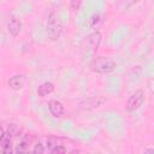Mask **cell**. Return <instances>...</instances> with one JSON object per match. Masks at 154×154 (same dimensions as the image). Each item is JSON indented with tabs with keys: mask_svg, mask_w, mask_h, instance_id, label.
I'll return each instance as SVG.
<instances>
[{
	"mask_svg": "<svg viewBox=\"0 0 154 154\" xmlns=\"http://www.w3.org/2000/svg\"><path fill=\"white\" fill-rule=\"evenodd\" d=\"M67 152V148L66 147H64L63 144H55L54 147H53V149L51 150V153H53V154H64V153H66Z\"/></svg>",
	"mask_w": 154,
	"mask_h": 154,
	"instance_id": "14",
	"label": "cell"
},
{
	"mask_svg": "<svg viewBox=\"0 0 154 154\" xmlns=\"http://www.w3.org/2000/svg\"><path fill=\"white\" fill-rule=\"evenodd\" d=\"M30 140L28 141V138L25 137H22V141L17 144V147L14 148V152L16 153H28L30 150Z\"/></svg>",
	"mask_w": 154,
	"mask_h": 154,
	"instance_id": "11",
	"label": "cell"
},
{
	"mask_svg": "<svg viewBox=\"0 0 154 154\" xmlns=\"http://www.w3.org/2000/svg\"><path fill=\"white\" fill-rule=\"evenodd\" d=\"M24 82H25V77L23 75H13L12 77H10L7 84L8 87L12 89V90H20L24 85Z\"/></svg>",
	"mask_w": 154,
	"mask_h": 154,
	"instance_id": "8",
	"label": "cell"
},
{
	"mask_svg": "<svg viewBox=\"0 0 154 154\" xmlns=\"http://www.w3.org/2000/svg\"><path fill=\"white\" fill-rule=\"evenodd\" d=\"M46 30H47V36L55 41L61 36L63 32V24H61V19L57 12L55 8H52L48 13V19H47V25H46Z\"/></svg>",
	"mask_w": 154,
	"mask_h": 154,
	"instance_id": "1",
	"label": "cell"
},
{
	"mask_svg": "<svg viewBox=\"0 0 154 154\" xmlns=\"http://www.w3.org/2000/svg\"><path fill=\"white\" fill-rule=\"evenodd\" d=\"M146 153H154V149L153 148H149V149H144Z\"/></svg>",
	"mask_w": 154,
	"mask_h": 154,
	"instance_id": "17",
	"label": "cell"
},
{
	"mask_svg": "<svg viewBox=\"0 0 154 154\" xmlns=\"http://www.w3.org/2000/svg\"><path fill=\"white\" fill-rule=\"evenodd\" d=\"M81 5H82V0H71V1H70V7H71V10L75 11V12L79 10Z\"/></svg>",
	"mask_w": 154,
	"mask_h": 154,
	"instance_id": "15",
	"label": "cell"
},
{
	"mask_svg": "<svg viewBox=\"0 0 154 154\" xmlns=\"http://www.w3.org/2000/svg\"><path fill=\"white\" fill-rule=\"evenodd\" d=\"M89 66H90V70L93 72H96L100 75L111 73L117 69L116 61L108 57H96L91 60Z\"/></svg>",
	"mask_w": 154,
	"mask_h": 154,
	"instance_id": "2",
	"label": "cell"
},
{
	"mask_svg": "<svg viewBox=\"0 0 154 154\" xmlns=\"http://www.w3.org/2000/svg\"><path fill=\"white\" fill-rule=\"evenodd\" d=\"M101 41H102V35H101V32H100L99 30H95V31H93L91 34H89V35L87 36V38H85V45H87V47H88L90 51L95 52V51L100 47Z\"/></svg>",
	"mask_w": 154,
	"mask_h": 154,
	"instance_id": "5",
	"label": "cell"
},
{
	"mask_svg": "<svg viewBox=\"0 0 154 154\" xmlns=\"http://www.w3.org/2000/svg\"><path fill=\"white\" fill-rule=\"evenodd\" d=\"M101 22H102L101 14H100V13H94V14H91V16L89 17V19H88V26H90V28H96Z\"/></svg>",
	"mask_w": 154,
	"mask_h": 154,
	"instance_id": "12",
	"label": "cell"
},
{
	"mask_svg": "<svg viewBox=\"0 0 154 154\" xmlns=\"http://www.w3.org/2000/svg\"><path fill=\"white\" fill-rule=\"evenodd\" d=\"M8 132L11 136H22L20 135L22 131H20L19 126L16 124H8Z\"/></svg>",
	"mask_w": 154,
	"mask_h": 154,
	"instance_id": "13",
	"label": "cell"
},
{
	"mask_svg": "<svg viewBox=\"0 0 154 154\" xmlns=\"http://www.w3.org/2000/svg\"><path fill=\"white\" fill-rule=\"evenodd\" d=\"M0 147H1V150L5 154H10V153L14 152V149H12V138H11V135L4 128L1 130V136H0Z\"/></svg>",
	"mask_w": 154,
	"mask_h": 154,
	"instance_id": "6",
	"label": "cell"
},
{
	"mask_svg": "<svg viewBox=\"0 0 154 154\" xmlns=\"http://www.w3.org/2000/svg\"><path fill=\"white\" fill-rule=\"evenodd\" d=\"M48 111L54 118H61L65 113V107L59 100H51L48 102Z\"/></svg>",
	"mask_w": 154,
	"mask_h": 154,
	"instance_id": "7",
	"label": "cell"
},
{
	"mask_svg": "<svg viewBox=\"0 0 154 154\" xmlns=\"http://www.w3.org/2000/svg\"><path fill=\"white\" fill-rule=\"evenodd\" d=\"M6 26H7L8 34H10L11 36H13V37L18 36L19 32L22 31V22H20L16 16H13V14H10V17H8V19H7Z\"/></svg>",
	"mask_w": 154,
	"mask_h": 154,
	"instance_id": "4",
	"label": "cell"
},
{
	"mask_svg": "<svg viewBox=\"0 0 154 154\" xmlns=\"http://www.w3.org/2000/svg\"><path fill=\"white\" fill-rule=\"evenodd\" d=\"M143 102H144V93H143V90L138 89L135 93H132L130 95V97L128 99L126 106H125L126 107V111L130 112V113H132V112L140 109L141 106L143 105Z\"/></svg>",
	"mask_w": 154,
	"mask_h": 154,
	"instance_id": "3",
	"label": "cell"
},
{
	"mask_svg": "<svg viewBox=\"0 0 154 154\" xmlns=\"http://www.w3.org/2000/svg\"><path fill=\"white\" fill-rule=\"evenodd\" d=\"M105 102H106L105 97L96 96V97H89V99H85V100L81 101V106L84 107V108H95V107H100Z\"/></svg>",
	"mask_w": 154,
	"mask_h": 154,
	"instance_id": "9",
	"label": "cell"
},
{
	"mask_svg": "<svg viewBox=\"0 0 154 154\" xmlns=\"http://www.w3.org/2000/svg\"><path fill=\"white\" fill-rule=\"evenodd\" d=\"M32 152H34V153H45V152H46V148L43 147L42 143L37 142V143L35 144V147L32 148Z\"/></svg>",
	"mask_w": 154,
	"mask_h": 154,
	"instance_id": "16",
	"label": "cell"
},
{
	"mask_svg": "<svg viewBox=\"0 0 154 154\" xmlns=\"http://www.w3.org/2000/svg\"><path fill=\"white\" fill-rule=\"evenodd\" d=\"M53 91H54V84L52 82H43L42 84H40L37 87V90H36V93L40 97H46L49 94H52Z\"/></svg>",
	"mask_w": 154,
	"mask_h": 154,
	"instance_id": "10",
	"label": "cell"
}]
</instances>
